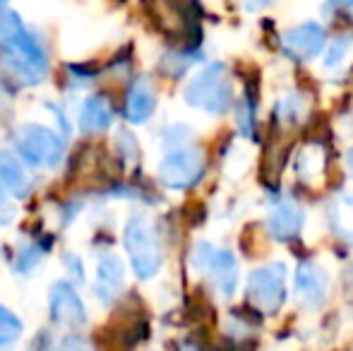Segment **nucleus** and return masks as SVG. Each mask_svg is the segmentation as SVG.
<instances>
[{
    "label": "nucleus",
    "mask_w": 353,
    "mask_h": 351,
    "mask_svg": "<svg viewBox=\"0 0 353 351\" xmlns=\"http://www.w3.org/2000/svg\"><path fill=\"white\" fill-rule=\"evenodd\" d=\"M125 248L130 255V263L135 267L137 277L149 279L159 272L163 260L161 243H159V236L154 231L152 221L142 214H135L125 226Z\"/></svg>",
    "instance_id": "obj_1"
},
{
    "label": "nucleus",
    "mask_w": 353,
    "mask_h": 351,
    "mask_svg": "<svg viewBox=\"0 0 353 351\" xmlns=\"http://www.w3.org/2000/svg\"><path fill=\"white\" fill-rule=\"evenodd\" d=\"M188 103L210 113H223L231 103V87L221 66H210L188 85Z\"/></svg>",
    "instance_id": "obj_2"
},
{
    "label": "nucleus",
    "mask_w": 353,
    "mask_h": 351,
    "mask_svg": "<svg viewBox=\"0 0 353 351\" xmlns=\"http://www.w3.org/2000/svg\"><path fill=\"white\" fill-rule=\"evenodd\" d=\"M17 152L34 166H53L63 154V140L43 126H24L17 132Z\"/></svg>",
    "instance_id": "obj_3"
},
{
    "label": "nucleus",
    "mask_w": 353,
    "mask_h": 351,
    "mask_svg": "<svg viewBox=\"0 0 353 351\" xmlns=\"http://www.w3.org/2000/svg\"><path fill=\"white\" fill-rule=\"evenodd\" d=\"M5 48H8L5 63L12 68V72L19 77V80L22 82L43 80V72H46V58H43L41 46H39L29 34L19 37L17 41H12V43H5Z\"/></svg>",
    "instance_id": "obj_4"
},
{
    "label": "nucleus",
    "mask_w": 353,
    "mask_h": 351,
    "mask_svg": "<svg viewBox=\"0 0 353 351\" xmlns=\"http://www.w3.org/2000/svg\"><path fill=\"white\" fill-rule=\"evenodd\" d=\"M248 294H250L252 303L260 310H265V313L279 310L283 303V296H286V289H283V267L270 265L252 272Z\"/></svg>",
    "instance_id": "obj_5"
},
{
    "label": "nucleus",
    "mask_w": 353,
    "mask_h": 351,
    "mask_svg": "<svg viewBox=\"0 0 353 351\" xmlns=\"http://www.w3.org/2000/svg\"><path fill=\"white\" fill-rule=\"evenodd\" d=\"M205 171V157L197 150H178L171 152L159 166L161 181L171 188H188L197 181Z\"/></svg>",
    "instance_id": "obj_6"
},
{
    "label": "nucleus",
    "mask_w": 353,
    "mask_h": 351,
    "mask_svg": "<svg viewBox=\"0 0 353 351\" xmlns=\"http://www.w3.org/2000/svg\"><path fill=\"white\" fill-rule=\"evenodd\" d=\"M51 318L61 325H79L87 320V313H84V305L79 301L77 291L65 281L56 284L51 291Z\"/></svg>",
    "instance_id": "obj_7"
},
{
    "label": "nucleus",
    "mask_w": 353,
    "mask_h": 351,
    "mask_svg": "<svg viewBox=\"0 0 353 351\" xmlns=\"http://www.w3.org/2000/svg\"><path fill=\"white\" fill-rule=\"evenodd\" d=\"M298 299L307 305V308H320L327 299V274L322 272V267L315 263H303L298 267Z\"/></svg>",
    "instance_id": "obj_8"
},
{
    "label": "nucleus",
    "mask_w": 353,
    "mask_h": 351,
    "mask_svg": "<svg viewBox=\"0 0 353 351\" xmlns=\"http://www.w3.org/2000/svg\"><path fill=\"white\" fill-rule=\"evenodd\" d=\"M123 289V265L116 255H103L97 267V296L103 303L118 299Z\"/></svg>",
    "instance_id": "obj_9"
},
{
    "label": "nucleus",
    "mask_w": 353,
    "mask_h": 351,
    "mask_svg": "<svg viewBox=\"0 0 353 351\" xmlns=\"http://www.w3.org/2000/svg\"><path fill=\"white\" fill-rule=\"evenodd\" d=\"M283 43L293 56L312 58L325 43V32L317 24H301V27H293L291 32H286Z\"/></svg>",
    "instance_id": "obj_10"
},
{
    "label": "nucleus",
    "mask_w": 353,
    "mask_h": 351,
    "mask_svg": "<svg viewBox=\"0 0 353 351\" xmlns=\"http://www.w3.org/2000/svg\"><path fill=\"white\" fill-rule=\"evenodd\" d=\"M205 270L212 274L214 284H216V289L221 291L223 296H231L233 291H236L238 265H236V260H233L231 253H226V250H221V253H214L210 265H207Z\"/></svg>",
    "instance_id": "obj_11"
},
{
    "label": "nucleus",
    "mask_w": 353,
    "mask_h": 351,
    "mask_svg": "<svg viewBox=\"0 0 353 351\" xmlns=\"http://www.w3.org/2000/svg\"><path fill=\"white\" fill-rule=\"evenodd\" d=\"M154 89L147 80H140L132 85V89L128 92L125 99V116L130 118L132 123H142L152 116L154 111Z\"/></svg>",
    "instance_id": "obj_12"
},
{
    "label": "nucleus",
    "mask_w": 353,
    "mask_h": 351,
    "mask_svg": "<svg viewBox=\"0 0 353 351\" xmlns=\"http://www.w3.org/2000/svg\"><path fill=\"white\" fill-rule=\"evenodd\" d=\"M111 106L103 97H89L82 103V111H79V128L84 132H99L106 130L111 126Z\"/></svg>",
    "instance_id": "obj_13"
},
{
    "label": "nucleus",
    "mask_w": 353,
    "mask_h": 351,
    "mask_svg": "<svg viewBox=\"0 0 353 351\" xmlns=\"http://www.w3.org/2000/svg\"><path fill=\"white\" fill-rule=\"evenodd\" d=\"M303 226V212L298 210L293 202H281L270 217V229L276 239L288 241L298 234V229Z\"/></svg>",
    "instance_id": "obj_14"
},
{
    "label": "nucleus",
    "mask_w": 353,
    "mask_h": 351,
    "mask_svg": "<svg viewBox=\"0 0 353 351\" xmlns=\"http://www.w3.org/2000/svg\"><path fill=\"white\" fill-rule=\"evenodd\" d=\"M0 185L12 195H24L29 185V178L24 174L22 164L10 152H0Z\"/></svg>",
    "instance_id": "obj_15"
},
{
    "label": "nucleus",
    "mask_w": 353,
    "mask_h": 351,
    "mask_svg": "<svg viewBox=\"0 0 353 351\" xmlns=\"http://www.w3.org/2000/svg\"><path fill=\"white\" fill-rule=\"evenodd\" d=\"M24 27L19 22V17L14 12H10L8 8L0 5V41L3 43H12L17 41L19 37H24Z\"/></svg>",
    "instance_id": "obj_16"
},
{
    "label": "nucleus",
    "mask_w": 353,
    "mask_h": 351,
    "mask_svg": "<svg viewBox=\"0 0 353 351\" xmlns=\"http://www.w3.org/2000/svg\"><path fill=\"white\" fill-rule=\"evenodd\" d=\"M22 334V323L14 313L0 305V344H12Z\"/></svg>",
    "instance_id": "obj_17"
},
{
    "label": "nucleus",
    "mask_w": 353,
    "mask_h": 351,
    "mask_svg": "<svg viewBox=\"0 0 353 351\" xmlns=\"http://www.w3.org/2000/svg\"><path fill=\"white\" fill-rule=\"evenodd\" d=\"M41 255H43V250H39V248H24L22 253L17 255V270L29 272L39 260H41Z\"/></svg>",
    "instance_id": "obj_18"
},
{
    "label": "nucleus",
    "mask_w": 353,
    "mask_h": 351,
    "mask_svg": "<svg viewBox=\"0 0 353 351\" xmlns=\"http://www.w3.org/2000/svg\"><path fill=\"white\" fill-rule=\"evenodd\" d=\"M12 217H14V210H12V205L5 200L3 188H0V224H10V221H12Z\"/></svg>",
    "instance_id": "obj_19"
},
{
    "label": "nucleus",
    "mask_w": 353,
    "mask_h": 351,
    "mask_svg": "<svg viewBox=\"0 0 353 351\" xmlns=\"http://www.w3.org/2000/svg\"><path fill=\"white\" fill-rule=\"evenodd\" d=\"M65 351H89L87 347H84L82 342H79V339H68V344H65Z\"/></svg>",
    "instance_id": "obj_20"
},
{
    "label": "nucleus",
    "mask_w": 353,
    "mask_h": 351,
    "mask_svg": "<svg viewBox=\"0 0 353 351\" xmlns=\"http://www.w3.org/2000/svg\"><path fill=\"white\" fill-rule=\"evenodd\" d=\"M349 161H351V169H353V152H351V157H349Z\"/></svg>",
    "instance_id": "obj_21"
}]
</instances>
